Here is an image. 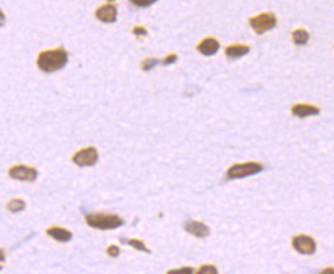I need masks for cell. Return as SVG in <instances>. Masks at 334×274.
<instances>
[{"instance_id": "1", "label": "cell", "mask_w": 334, "mask_h": 274, "mask_svg": "<svg viewBox=\"0 0 334 274\" xmlns=\"http://www.w3.org/2000/svg\"><path fill=\"white\" fill-rule=\"evenodd\" d=\"M68 62V52L65 48L57 47L41 51L37 58V66L43 72H54L64 68Z\"/></svg>"}, {"instance_id": "11", "label": "cell", "mask_w": 334, "mask_h": 274, "mask_svg": "<svg viewBox=\"0 0 334 274\" xmlns=\"http://www.w3.org/2000/svg\"><path fill=\"white\" fill-rule=\"evenodd\" d=\"M291 111L293 115L300 118H305L308 116L318 115L320 113V108L309 104H296L292 107Z\"/></svg>"}, {"instance_id": "24", "label": "cell", "mask_w": 334, "mask_h": 274, "mask_svg": "<svg viewBox=\"0 0 334 274\" xmlns=\"http://www.w3.org/2000/svg\"><path fill=\"white\" fill-rule=\"evenodd\" d=\"M319 274H334V268H325L323 271H321Z\"/></svg>"}, {"instance_id": "2", "label": "cell", "mask_w": 334, "mask_h": 274, "mask_svg": "<svg viewBox=\"0 0 334 274\" xmlns=\"http://www.w3.org/2000/svg\"><path fill=\"white\" fill-rule=\"evenodd\" d=\"M85 221L90 227L100 230H112L124 224V221L118 215L105 213L86 214Z\"/></svg>"}, {"instance_id": "7", "label": "cell", "mask_w": 334, "mask_h": 274, "mask_svg": "<svg viewBox=\"0 0 334 274\" xmlns=\"http://www.w3.org/2000/svg\"><path fill=\"white\" fill-rule=\"evenodd\" d=\"M293 249L301 255H312L316 252L317 244L311 236L299 234L292 239Z\"/></svg>"}, {"instance_id": "6", "label": "cell", "mask_w": 334, "mask_h": 274, "mask_svg": "<svg viewBox=\"0 0 334 274\" xmlns=\"http://www.w3.org/2000/svg\"><path fill=\"white\" fill-rule=\"evenodd\" d=\"M9 176L13 179L20 180V181H27L32 182L36 180L38 176V172L36 169L24 165L14 166L9 170Z\"/></svg>"}, {"instance_id": "9", "label": "cell", "mask_w": 334, "mask_h": 274, "mask_svg": "<svg viewBox=\"0 0 334 274\" xmlns=\"http://www.w3.org/2000/svg\"><path fill=\"white\" fill-rule=\"evenodd\" d=\"M185 230L198 238H204L210 232V229L206 224L194 220H190L185 224Z\"/></svg>"}, {"instance_id": "18", "label": "cell", "mask_w": 334, "mask_h": 274, "mask_svg": "<svg viewBox=\"0 0 334 274\" xmlns=\"http://www.w3.org/2000/svg\"><path fill=\"white\" fill-rule=\"evenodd\" d=\"M197 274H219V271L214 265H202L198 269Z\"/></svg>"}, {"instance_id": "23", "label": "cell", "mask_w": 334, "mask_h": 274, "mask_svg": "<svg viewBox=\"0 0 334 274\" xmlns=\"http://www.w3.org/2000/svg\"><path fill=\"white\" fill-rule=\"evenodd\" d=\"M156 2L155 0H151V2H131L132 5H135L136 7H139V8H148L150 6H152L153 4H155Z\"/></svg>"}, {"instance_id": "22", "label": "cell", "mask_w": 334, "mask_h": 274, "mask_svg": "<svg viewBox=\"0 0 334 274\" xmlns=\"http://www.w3.org/2000/svg\"><path fill=\"white\" fill-rule=\"evenodd\" d=\"M177 61V56L175 53H169L164 60H163V65L167 66V65H171L174 64Z\"/></svg>"}, {"instance_id": "13", "label": "cell", "mask_w": 334, "mask_h": 274, "mask_svg": "<svg viewBox=\"0 0 334 274\" xmlns=\"http://www.w3.org/2000/svg\"><path fill=\"white\" fill-rule=\"evenodd\" d=\"M250 51V47L245 44H232L226 47L225 53L231 60H237L246 56Z\"/></svg>"}, {"instance_id": "14", "label": "cell", "mask_w": 334, "mask_h": 274, "mask_svg": "<svg viewBox=\"0 0 334 274\" xmlns=\"http://www.w3.org/2000/svg\"><path fill=\"white\" fill-rule=\"evenodd\" d=\"M292 38H293V42L296 45H305L308 43V41L310 39V34L305 29H297V30L293 31Z\"/></svg>"}, {"instance_id": "3", "label": "cell", "mask_w": 334, "mask_h": 274, "mask_svg": "<svg viewBox=\"0 0 334 274\" xmlns=\"http://www.w3.org/2000/svg\"><path fill=\"white\" fill-rule=\"evenodd\" d=\"M262 166L258 162L248 161L244 163L234 165L227 171V176L229 179H242L245 177L253 176L262 171Z\"/></svg>"}, {"instance_id": "19", "label": "cell", "mask_w": 334, "mask_h": 274, "mask_svg": "<svg viewBox=\"0 0 334 274\" xmlns=\"http://www.w3.org/2000/svg\"><path fill=\"white\" fill-rule=\"evenodd\" d=\"M193 273H194V270L192 267L185 266V267H180V268H176V269H171L166 274H193Z\"/></svg>"}, {"instance_id": "12", "label": "cell", "mask_w": 334, "mask_h": 274, "mask_svg": "<svg viewBox=\"0 0 334 274\" xmlns=\"http://www.w3.org/2000/svg\"><path fill=\"white\" fill-rule=\"evenodd\" d=\"M47 235H49L52 239L58 242H67L72 238V233L68 229L52 226L46 230Z\"/></svg>"}, {"instance_id": "17", "label": "cell", "mask_w": 334, "mask_h": 274, "mask_svg": "<svg viewBox=\"0 0 334 274\" xmlns=\"http://www.w3.org/2000/svg\"><path fill=\"white\" fill-rule=\"evenodd\" d=\"M159 63V60L156 58H148L142 62V69L144 71H150L155 68Z\"/></svg>"}, {"instance_id": "8", "label": "cell", "mask_w": 334, "mask_h": 274, "mask_svg": "<svg viewBox=\"0 0 334 274\" xmlns=\"http://www.w3.org/2000/svg\"><path fill=\"white\" fill-rule=\"evenodd\" d=\"M96 18L103 23H114L117 20V8L115 5L107 4L96 11Z\"/></svg>"}, {"instance_id": "10", "label": "cell", "mask_w": 334, "mask_h": 274, "mask_svg": "<svg viewBox=\"0 0 334 274\" xmlns=\"http://www.w3.org/2000/svg\"><path fill=\"white\" fill-rule=\"evenodd\" d=\"M197 49L200 53L204 56H214L220 49V42L212 37H207L197 45Z\"/></svg>"}, {"instance_id": "21", "label": "cell", "mask_w": 334, "mask_h": 274, "mask_svg": "<svg viewBox=\"0 0 334 274\" xmlns=\"http://www.w3.org/2000/svg\"><path fill=\"white\" fill-rule=\"evenodd\" d=\"M132 33L136 36H145L148 34V31L146 30V28H144L142 26H136V27H133Z\"/></svg>"}, {"instance_id": "16", "label": "cell", "mask_w": 334, "mask_h": 274, "mask_svg": "<svg viewBox=\"0 0 334 274\" xmlns=\"http://www.w3.org/2000/svg\"><path fill=\"white\" fill-rule=\"evenodd\" d=\"M123 242L131 245L133 249H136L138 251H141V252H145V253H150V250L146 246V244L144 243L143 240L141 239H138V238H128V239H122Z\"/></svg>"}, {"instance_id": "20", "label": "cell", "mask_w": 334, "mask_h": 274, "mask_svg": "<svg viewBox=\"0 0 334 274\" xmlns=\"http://www.w3.org/2000/svg\"><path fill=\"white\" fill-rule=\"evenodd\" d=\"M107 254H108V256H110L112 258H116V257L119 256L120 250H119V248L117 245L111 244V245H109L107 248Z\"/></svg>"}, {"instance_id": "15", "label": "cell", "mask_w": 334, "mask_h": 274, "mask_svg": "<svg viewBox=\"0 0 334 274\" xmlns=\"http://www.w3.org/2000/svg\"><path fill=\"white\" fill-rule=\"evenodd\" d=\"M7 208L12 213H20L25 210L26 202L21 198L11 199L7 204Z\"/></svg>"}, {"instance_id": "5", "label": "cell", "mask_w": 334, "mask_h": 274, "mask_svg": "<svg viewBox=\"0 0 334 274\" xmlns=\"http://www.w3.org/2000/svg\"><path fill=\"white\" fill-rule=\"evenodd\" d=\"M98 157L97 149L93 146H89L77 151L73 155L72 160L78 167H93L97 163Z\"/></svg>"}, {"instance_id": "4", "label": "cell", "mask_w": 334, "mask_h": 274, "mask_svg": "<svg viewBox=\"0 0 334 274\" xmlns=\"http://www.w3.org/2000/svg\"><path fill=\"white\" fill-rule=\"evenodd\" d=\"M249 24L257 34H262L276 27L277 18L271 13H263L251 18L249 20Z\"/></svg>"}]
</instances>
